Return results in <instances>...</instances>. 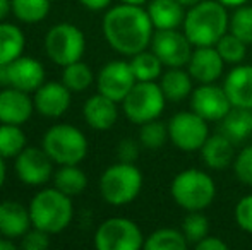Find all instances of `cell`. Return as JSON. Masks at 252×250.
Here are the masks:
<instances>
[{
	"label": "cell",
	"instance_id": "obj_1",
	"mask_svg": "<svg viewBox=\"0 0 252 250\" xmlns=\"http://www.w3.org/2000/svg\"><path fill=\"white\" fill-rule=\"evenodd\" d=\"M103 34L113 50L132 57L151 45L155 26L143 5L120 3L103 17Z\"/></svg>",
	"mask_w": 252,
	"mask_h": 250
},
{
	"label": "cell",
	"instance_id": "obj_2",
	"mask_svg": "<svg viewBox=\"0 0 252 250\" xmlns=\"http://www.w3.org/2000/svg\"><path fill=\"white\" fill-rule=\"evenodd\" d=\"M230 16L218 0H201L189 7L184 19V33L192 47H215L223 34L228 33Z\"/></svg>",
	"mask_w": 252,
	"mask_h": 250
},
{
	"label": "cell",
	"instance_id": "obj_3",
	"mask_svg": "<svg viewBox=\"0 0 252 250\" xmlns=\"http://www.w3.org/2000/svg\"><path fill=\"white\" fill-rule=\"evenodd\" d=\"M30 214L34 228H40L50 235L60 233L72 221V200L70 195L60 192L59 189H45L33 197L30 204Z\"/></svg>",
	"mask_w": 252,
	"mask_h": 250
},
{
	"label": "cell",
	"instance_id": "obj_4",
	"mask_svg": "<svg viewBox=\"0 0 252 250\" xmlns=\"http://www.w3.org/2000/svg\"><path fill=\"white\" fill-rule=\"evenodd\" d=\"M172 199L186 211H204L216 197V185L211 175L197 168H187L175 175L170 185Z\"/></svg>",
	"mask_w": 252,
	"mask_h": 250
},
{
	"label": "cell",
	"instance_id": "obj_5",
	"mask_svg": "<svg viewBox=\"0 0 252 250\" xmlns=\"http://www.w3.org/2000/svg\"><path fill=\"white\" fill-rule=\"evenodd\" d=\"M143 189V173L134 163H119L108 167L100 178L101 197L112 206H126L139 195Z\"/></svg>",
	"mask_w": 252,
	"mask_h": 250
},
{
	"label": "cell",
	"instance_id": "obj_6",
	"mask_svg": "<svg viewBox=\"0 0 252 250\" xmlns=\"http://www.w3.org/2000/svg\"><path fill=\"white\" fill-rule=\"evenodd\" d=\"M43 149L57 165H79L88 154V139L77 127L59 124L47 130Z\"/></svg>",
	"mask_w": 252,
	"mask_h": 250
},
{
	"label": "cell",
	"instance_id": "obj_7",
	"mask_svg": "<svg viewBox=\"0 0 252 250\" xmlns=\"http://www.w3.org/2000/svg\"><path fill=\"white\" fill-rule=\"evenodd\" d=\"M165 103L166 98L159 84L155 81H137L122 101V108L132 124L143 125L159 118L165 110Z\"/></svg>",
	"mask_w": 252,
	"mask_h": 250
},
{
	"label": "cell",
	"instance_id": "obj_8",
	"mask_svg": "<svg viewBox=\"0 0 252 250\" xmlns=\"http://www.w3.org/2000/svg\"><path fill=\"white\" fill-rule=\"evenodd\" d=\"M45 50L57 65L65 67L83 58L86 50V38L77 26L60 23L53 26L45 36Z\"/></svg>",
	"mask_w": 252,
	"mask_h": 250
},
{
	"label": "cell",
	"instance_id": "obj_9",
	"mask_svg": "<svg viewBox=\"0 0 252 250\" xmlns=\"http://www.w3.org/2000/svg\"><path fill=\"white\" fill-rule=\"evenodd\" d=\"M98 250H139L144 247V235L141 228L129 218H108L94 233Z\"/></svg>",
	"mask_w": 252,
	"mask_h": 250
},
{
	"label": "cell",
	"instance_id": "obj_10",
	"mask_svg": "<svg viewBox=\"0 0 252 250\" xmlns=\"http://www.w3.org/2000/svg\"><path fill=\"white\" fill-rule=\"evenodd\" d=\"M168 137L175 147L186 153L199 151L209 137L208 120L196 111H179L168 122Z\"/></svg>",
	"mask_w": 252,
	"mask_h": 250
},
{
	"label": "cell",
	"instance_id": "obj_11",
	"mask_svg": "<svg viewBox=\"0 0 252 250\" xmlns=\"http://www.w3.org/2000/svg\"><path fill=\"white\" fill-rule=\"evenodd\" d=\"M150 47L165 67H186L194 50L186 33L179 29H156Z\"/></svg>",
	"mask_w": 252,
	"mask_h": 250
},
{
	"label": "cell",
	"instance_id": "obj_12",
	"mask_svg": "<svg viewBox=\"0 0 252 250\" xmlns=\"http://www.w3.org/2000/svg\"><path fill=\"white\" fill-rule=\"evenodd\" d=\"M136 83L137 79L130 69V63L124 60L108 62L96 77L98 93L105 94L117 103H122L126 100Z\"/></svg>",
	"mask_w": 252,
	"mask_h": 250
},
{
	"label": "cell",
	"instance_id": "obj_13",
	"mask_svg": "<svg viewBox=\"0 0 252 250\" xmlns=\"http://www.w3.org/2000/svg\"><path fill=\"white\" fill-rule=\"evenodd\" d=\"M16 173L26 185L40 187L52 178L53 160L43 147H24L16 156Z\"/></svg>",
	"mask_w": 252,
	"mask_h": 250
},
{
	"label": "cell",
	"instance_id": "obj_14",
	"mask_svg": "<svg viewBox=\"0 0 252 250\" xmlns=\"http://www.w3.org/2000/svg\"><path fill=\"white\" fill-rule=\"evenodd\" d=\"M232 108L223 86L215 83L199 84L190 94V110L208 122H220Z\"/></svg>",
	"mask_w": 252,
	"mask_h": 250
},
{
	"label": "cell",
	"instance_id": "obj_15",
	"mask_svg": "<svg viewBox=\"0 0 252 250\" xmlns=\"http://www.w3.org/2000/svg\"><path fill=\"white\" fill-rule=\"evenodd\" d=\"M70 93L63 83H43L34 91V110L47 118L62 117L70 107Z\"/></svg>",
	"mask_w": 252,
	"mask_h": 250
},
{
	"label": "cell",
	"instance_id": "obj_16",
	"mask_svg": "<svg viewBox=\"0 0 252 250\" xmlns=\"http://www.w3.org/2000/svg\"><path fill=\"white\" fill-rule=\"evenodd\" d=\"M225 60L216 47H194L192 55L187 62V70L199 84L216 83L221 77Z\"/></svg>",
	"mask_w": 252,
	"mask_h": 250
},
{
	"label": "cell",
	"instance_id": "obj_17",
	"mask_svg": "<svg viewBox=\"0 0 252 250\" xmlns=\"http://www.w3.org/2000/svg\"><path fill=\"white\" fill-rule=\"evenodd\" d=\"M34 111V101L30 94L17 87H7L0 91V122L2 124L23 125Z\"/></svg>",
	"mask_w": 252,
	"mask_h": 250
},
{
	"label": "cell",
	"instance_id": "obj_18",
	"mask_svg": "<svg viewBox=\"0 0 252 250\" xmlns=\"http://www.w3.org/2000/svg\"><path fill=\"white\" fill-rule=\"evenodd\" d=\"M7 74H9V86L23 89L26 93L36 91L45 83L43 65L33 57L21 55L7 65Z\"/></svg>",
	"mask_w": 252,
	"mask_h": 250
},
{
	"label": "cell",
	"instance_id": "obj_19",
	"mask_svg": "<svg viewBox=\"0 0 252 250\" xmlns=\"http://www.w3.org/2000/svg\"><path fill=\"white\" fill-rule=\"evenodd\" d=\"M223 89L232 107L252 110V65L237 63L226 74Z\"/></svg>",
	"mask_w": 252,
	"mask_h": 250
},
{
	"label": "cell",
	"instance_id": "obj_20",
	"mask_svg": "<svg viewBox=\"0 0 252 250\" xmlns=\"http://www.w3.org/2000/svg\"><path fill=\"white\" fill-rule=\"evenodd\" d=\"M201 160L209 170H226L235 160V144L223 134H213L201 147Z\"/></svg>",
	"mask_w": 252,
	"mask_h": 250
},
{
	"label": "cell",
	"instance_id": "obj_21",
	"mask_svg": "<svg viewBox=\"0 0 252 250\" xmlns=\"http://www.w3.org/2000/svg\"><path fill=\"white\" fill-rule=\"evenodd\" d=\"M31 223L30 207H24L16 200L0 202V235L9 238H21L30 228Z\"/></svg>",
	"mask_w": 252,
	"mask_h": 250
},
{
	"label": "cell",
	"instance_id": "obj_22",
	"mask_svg": "<svg viewBox=\"0 0 252 250\" xmlns=\"http://www.w3.org/2000/svg\"><path fill=\"white\" fill-rule=\"evenodd\" d=\"M83 113L84 120L91 129L108 130L115 125L117 118H119V108H117V101L98 93L88 98V101L84 103Z\"/></svg>",
	"mask_w": 252,
	"mask_h": 250
},
{
	"label": "cell",
	"instance_id": "obj_23",
	"mask_svg": "<svg viewBox=\"0 0 252 250\" xmlns=\"http://www.w3.org/2000/svg\"><path fill=\"white\" fill-rule=\"evenodd\" d=\"M146 10L155 29H179L186 19V7L177 0H151Z\"/></svg>",
	"mask_w": 252,
	"mask_h": 250
},
{
	"label": "cell",
	"instance_id": "obj_24",
	"mask_svg": "<svg viewBox=\"0 0 252 250\" xmlns=\"http://www.w3.org/2000/svg\"><path fill=\"white\" fill-rule=\"evenodd\" d=\"M192 83L194 79L189 70H184V67H168V70L161 74L159 86H161L166 101L179 103L186 98H190L194 91Z\"/></svg>",
	"mask_w": 252,
	"mask_h": 250
},
{
	"label": "cell",
	"instance_id": "obj_25",
	"mask_svg": "<svg viewBox=\"0 0 252 250\" xmlns=\"http://www.w3.org/2000/svg\"><path fill=\"white\" fill-rule=\"evenodd\" d=\"M220 134L228 137L233 144H242L252 134V110L232 107L220 120Z\"/></svg>",
	"mask_w": 252,
	"mask_h": 250
},
{
	"label": "cell",
	"instance_id": "obj_26",
	"mask_svg": "<svg viewBox=\"0 0 252 250\" xmlns=\"http://www.w3.org/2000/svg\"><path fill=\"white\" fill-rule=\"evenodd\" d=\"M24 33L10 23H0V65H9L24 52Z\"/></svg>",
	"mask_w": 252,
	"mask_h": 250
},
{
	"label": "cell",
	"instance_id": "obj_27",
	"mask_svg": "<svg viewBox=\"0 0 252 250\" xmlns=\"http://www.w3.org/2000/svg\"><path fill=\"white\" fill-rule=\"evenodd\" d=\"M55 189L67 195H79L88 187V177L77 165H62L53 175Z\"/></svg>",
	"mask_w": 252,
	"mask_h": 250
},
{
	"label": "cell",
	"instance_id": "obj_28",
	"mask_svg": "<svg viewBox=\"0 0 252 250\" xmlns=\"http://www.w3.org/2000/svg\"><path fill=\"white\" fill-rule=\"evenodd\" d=\"M187 247L189 242L184 231L175 228H159L144 240L146 250H186Z\"/></svg>",
	"mask_w": 252,
	"mask_h": 250
},
{
	"label": "cell",
	"instance_id": "obj_29",
	"mask_svg": "<svg viewBox=\"0 0 252 250\" xmlns=\"http://www.w3.org/2000/svg\"><path fill=\"white\" fill-rule=\"evenodd\" d=\"M129 63L137 81H156L158 77H161V70L165 67L153 50H143L132 55Z\"/></svg>",
	"mask_w": 252,
	"mask_h": 250
},
{
	"label": "cell",
	"instance_id": "obj_30",
	"mask_svg": "<svg viewBox=\"0 0 252 250\" xmlns=\"http://www.w3.org/2000/svg\"><path fill=\"white\" fill-rule=\"evenodd\" d=\"M93 81H94L93 70H91V67L88 65V63L77 60L63 67L62 83L65 84L72 93L86 91L88 87L93 84Z\"/></svg>",
	"mask_w": 252,
	"mask_h": 250
},
{
	"label": "cell",
	"instance_id": "obj_31",
	"mask_svg": "<svg viewBox=\"0 0 252 250\" xmlns=\"http://www.w3.org/2000/svg\"><path fill=\"white\" fill-rule=\"evenodd\" d=\"M50 7V0H12L14 16L26 24H34L47 19Z\"/></svg>",
	"mask_w": 252,
	"mask_h": 250
},
{
	"label": "cell",
	"instance_id": "obj_32",
	"mask_svg": "<svg viewBox=\"0 0 252 250\" xmlns=\"http://www.w3.org/2000/svg\"><path fill=\"white\" fill-rule=\"evenodd\" d=\"M26 134H24V130L19 125H0V156L16 158L26 147Z\"/></svg>",
	"mask_w": 252,
	"mask_h": 250
},
{
	"label": "cell",
	"instance_id": "obj_33",
	"mask_svg": "<svg viewBox=\"0 0 252 250\" xmlns=\"http://www.w3.org/2000/svg\"><path fill=\"white\" fill-rule=\"evenodd\" d=\"M215 47L218 50V54L221 55V58L225 60V63H232V65L242 63L247 55V43H244L240 38H237L230 31L220 38V41Z\"/></svg>",
	"mask_w": 252,
	"mask_h": 250
},
{
	"label": "cell",
	"instance_id": "obj_34",
	"mask_svg": "<svg viewBox=\"0 0 252 250\" xmlns=\"http://www.w3.org/2000/svg\"><path fill=\"white\" fill-rule=\"evenodd\" d=\"M228 31L247 45H252V7L239 5L230 16Z\"/></svg>",
	"mask_w": 252,
	"mask_h": 250
},
{
	"label": "cell",
	"instance_id": "obj_35",
	"mask_svg": "<svg viewBox=\"0 0 252 250\" xmlns=\"http://www.w3.org/2000/svg\"><path fill=\"white\" fill-rule=\"evenodd\" d=\"M182 231L189 245H196L209 235V220L202 211H187V216L182 221Z\"/></svg>",
	"mask_w": 252,
	"mask_h": 250
},
{
	"label": "cell",
	"instance_id": "obj_36",
	"mask_svg": "<svg viewBox=\"0 0 252 250\" xmlns=\"http://www.w3.org/2000/svg\"><path fill=\"white\" fill-rule=\"evenodd\" d=\"M168 139V125L159 122L158 118L146 122L139 129V144L146 149H159Z\"/></svg>",
	"mask_w": 252,
	"mask_h": 250
},
{
	"label": "cell",
	"instance_id": "obj_37",
	"mask_svg": "<svg viewBox=\"0 0 252 250\" xmlns=\"http://www.w3.org/2000/svg\"><path fill=\"white\" fill-rule=\"evenodd\" d=\"M232 168L235 177L239 178V182L252 187V144L251 146H246L244 149H240L235 154Z\"/></svg>",
	"mask_w": 252,
	"mask_h": 250
},
{
	"label": "cell",
	"instance_id": "obj_38",
	"mask_svg": "<svg viewBox=\"0 0 252 250\" xmlns=\"http://www.w3.org/2000/svg\"><path fill=\"white\" fill-rule=\"evenodd\" d=\"M21 249L24 250H45L50 247V233L40 230V228H34L33 230H28L26 233L21 237Z\"/></svg>",
	"mask_w": 252,
	"mask_h": 250
},
{
	"label": "cell",
	"instance_id": "obj_39",
	"mask_svg": "<svg viewBox=\"0 0 252 250\" xmlns=\"http://www.w3.org/2000/svg\"><path fill=\"white\" fill-rule=\"evenodd\" d=\"M235 223L242 231L252 235V194L246 195L237 202L235 206Z\"/></svg>",
	"mask_w": 252,
	"mask_h": 250
},
{
	"label": "cell",
	"instance_id": "obj_40",
	"mask_svg": "<svg viewBox=\"0 0 252 250\" xmlns=\"http://www.w3.org/2000/svg\"><path fill=\"white\" fill-rule=\"evenodd\" d=\"M117 156H119V161L134 163L139 156V144L134 139H122L117 146Z\"/></svg>",
	"mask_w": 252,
	"mask_h": 250
},
{
	"label": "cell",
	"instance_id": "obj_41",
	"mask_svg": "<svg viewBox=\"0 0 252 250\" xmlns=\"http://www.w3.org/2000/svg\"><path fill=\"white\" fill-rule=\"evenodd\" d=\"M194 247H196L197 250H226L228 249V244L223 242L221 238L208 235V237H204L201 242H197Z\"/></svg>",
	"mask_w": 252,
	"mask_h": 250
},
{
	"label": "cell",
	"instance_id": "obj_42",
	"mask_svg": "<svg viewBox=\"0 0 252 250\" xmlns=\"http://www.w3.org/2000/svg\"><path fill=\"white\" fill-rule=\"evenodd\" d=\"M79 2L90 10H103L106 7H110L112 0H79Z\"/></svg>",
	"mask_w": 252,
	"mask_h": 250
},
{
	"label": "cell",
	"instance_id": "obj_43",
	"mask_svg": "<svg viewBox=\"0 0 252 250\" xmlns=\"http://www.w3.org/2000/svg\"><path fill=\"white\" fill-rule=\"evenodd\" d=\"M12 10V0H0V21H3Z\"/></svg>",
	"mask_w": 252,
	"mask_h": 250
},
{
	"label": "cell",
	"instance_id": "obj_44",
	"mask_svg": "<svg viewBox=\"0 0 252 250\" xmlns=\"http://www.w3.org/2000/svg\"><path fill=\"white\" fill-rule=\"evenodd\" d=\"M17 245L14 244V238L0 237V250H16Z\"/></svg>",
	"mask_w": 252,
	"mask_h": 250
},
{
	"label": "cell",
	"instance_id": "obj_45",
	"mask_svg": "<svg viewBox=\"0 0 252 250\" xmlns=\"http://www.w3.org/2000/svg\"><path fill=\"white\" fill-rule=\"evenodd\" d=\"M220 3H223L225 7H239V5H244V3H247V0H218Z\"/></svg>",
	"mask_w": 252,
	"mask_h": 250
},
{
	"label": "cell",
	"instance_id": "obj_46",
	"mask_svg": "<svg viewBox=\"0 0 252 250\" xmlns=\"http://www.w3.org/2000/svg\"><path fill=\"white\" fill-rule=\"evenodd\" d=\"M5 158L0 156V187L3 185V182H5V177H7V170H5Z\"/></svg>",
	"mask_w": 252,
	"mask_h": 250
},
{
	"label": "cell",
	"instance_id": "obj_47",
	"mask_svg": "<svg viewBox=\"0 0 252 250\" xmlns=\"http://www.w3.org/2000/svg\"><path fill=\"white\" fill-rule=\"evenodd\" d=\"M179 3H182L186 9H189V7H192V5H196V3H199L201 0H177Z\"/></svg>",
	"mask_w": 252,
	"mask_h": 250
},
{
	"label": "cell",
	"instance_id": "obj_48",
	"mask_svg": "<svg viewBox=\"0 0 252 250\" xmlns=\"http://www.w3.org/2000/svg\"><path fill=\"white\" fill-rule=\"evenodd\" d=\"M122 3H130V5H143V3H146L148 0H120Z\"/></svg>",
	"mask_w": 252,
	"mask_h": 250
}]
</instances>
